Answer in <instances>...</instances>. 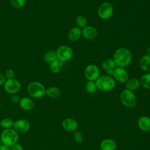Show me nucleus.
Wrapping results in <instances>:
<instances>
[{
	"instance_id": "423d86ee",
	"label": "nucleus",
	"mask_w": 150,
	"mask_h": 150,
	"mask_svg": "<svg viewBox=\"0 0 150 150\" xmlns=\"http://www.w3.org/2000/svg\"><path fill=\"white\" fill-rule=\"evenodd\" d=\"M56 52L57 59L62 62L70 60L73 56V49L66 45L60 46Z\"/></svg>"
},
{
	"instance_id": "5701e85b",
	"label": "nucleus",
	"mask_w": 150,
	"mask_h": 150,
	"mask_svg": "<svg viewBox=\"0 0 150 150\" xmlns=\"http://www.w3.org/2000/svg\"><path fill=\"white\" fill-rule=\"evenodd\" d=\"M57 59L56 52L54 50H49L46 52L44 56H43V59L45 62L48 63H51L53 61L56 60Z\"/></svg>"
},
{
	"instance_id": "cd10ccee",
	"label": "nucleus",
	"mask_w": 150,
	"mask_h": 150,
	"mask_svg": "<svg viewBox=\"0 0 150 150\" xmlns=\"http://www.w3.org/2000/svg\"><path fill=\"white\" fill-rule=\"evenodd\" d=\"M26 2V0H11V5L13 7L19 9L23 7Z\"/></svg>"
},
{
	"instance_id": "bb28decb",
	"label": "nucleus",
	"mask_w": 150,
	"mask_h": 150,
	"mask_svg": "<svg viewBox=\"0 0 150 150\" xmlns=\"http://www.w3.org/2000/svg\"><path fill=\"white\" fill-rule=\"evenodd\" d=\"M76 23L77 24V25L80 27V28H84V27H86L87 26V19L86 18L81 15H79L76 18Z\"/></svg>"
},
{
	"instance_id": "9b49d317",
	"label": "nucleus",
	"mask_w": 150,
	"mask_h": 150,
	"mask_svg": "<svg viewBox=\"0 0 150 150\" xmlns=\"http://www.w3.org/2000/svg\"><path fill=\"white\" fill-rule=\"evenodd\" d=\"M13 127L18 134H22L29 130L30 128V123L27 120L19 119L14 121Z\"/></svg>"
},
{
	"instance_id": "b1692460",
	"label": "nucleus",
	"mask_w": 150,
	"mask_h": 150,
	"mask_svg": "<svg viewBox=\"0 0 150 150\" xmlns=\"http://www.w3.org/2000/svg\"><path fill=\"white\" fill-rule=\"evenodd\" d=\"M101 66H102V68L103 70L107 71L108 70L114 69L115 66V63L113 59H107L103 62Z\"/></svg>"
},
{
	"instance_id": "393cba45",
	"label": "nucleus",
	"mask_w": 150,
	"mask_h": 150,
	"mask_svg": "<svg viewBox=\"0 0 150 150\" xmlns=\"http://www.w3.org/2000/svg\"><path fill=\"white\" fill-rule=\"evenodd\" d=\"M14 121L9 118H3L0 122V125L2 128L5 129H9L13 127Z\"/></svg>"
},
{
	"instance_id": "412c9836",
	"label": "nucleus",
	"mask_w": 150,
	"mask_h": 150,
	"mask_svg": "<svg viewBox=\"0 0 150 150\" xmlns=\"http://www.w3.org/2000/svg\"><path fill=\"white\" fill-rule=\"evenodd\" d=\"M140 85L139 81L136 78H131L128 79L126 82L127 89L129 90H135L137 89Z\"/></svg>"
},
{
	"instance_id": "1a4fd4ad",
	"label": "nucleus",
	"mask_w": 150,
	"mask_h": 150,
	"mask_svg": "<svg viewBox=\"0 0 150 150\" xmlns=\"http://www.w3.org/2000/svg\"><path fill=\"white\" fill-rule=\"evenodd\" d=\"M85 77L88 81H96L100 77V70L94 64L88 65L84 70Z\"/></svg>"
},
{
	"instance_id": "0eeeda50",
	"label": "nucleus",
	"mask_w": 150,
	"mask_h": 150,
	"mask_svg": "<svg viewBox=\"0 0 150 150\" xmlns=\"http://www.w3.org/2000/svg\"><path fill=\"white\" fill-rule=\"evenodd\" d=\"M114 8L112 5L108 2H105L103 3L98 9V15L103 19H108L112 15Z\"/></svg>"
},
{
	"instance_id": "f3484780",
	"label": "nucleus",
	"mask_w": 150,
	"mask_h": 150,
	"mask_svg": "<svg viewBox=\"0 0 150 150\" xmlns=\"http://www.w3.org/2000/svg\"><path fill=\"white\" fill-rule=\"evenodd\" d=\"M81 36V29L79 27L72 28L68 33V38L70 41L74 42L79 39Z\"/></svg>"
},
{
	"instance_id": "6e6552de",
	"label": "nucleus",
	"mask_w": 150,
	"mask_h": 150,
	"mask_svg": "<svg viewBox=\"0 0 150 150\" xmlns=\"http://www.w3.org/2000/svg\"><path fill=\"white\" fill-rule=\"evenodd\" d=\"M21 86L20 82L14 78L12 79H7L4 84L5 91L12 94H14L18 92L21 88Z\"/></svg>"
},
{
	"instance_id": "e433bc0d",
	"label": "nucleus",
	"mask_w": 150,
	"mask_h": 150,
	"mask_svg": "<svg viewBox=\"0 0 150 150\" xmlns=\"http://www.w3.org/2000/svg\"><path fill=\"white\" fill-rule=\"evenodd\" d=\"M2 144V141H1V137H0V145Z\"/></svg>"
},
{
	"instance_id": "2eb2a0df",
	"label": "nucleus",
	"mask_w": 150,
	"mask_h": 150,
	"mask_svg": "<svg viewBox=\"0 0 150 150\" xmlns=\"http://www.w3.org/2000/svg\"><path fill=\"white\" fill-rule=\"evenodd\" d=\"M19 104L22 109L25 111H30L34 107L33 101L31 98L27 97L21 98Z\"/></svg>"
},
{
	"instance_id": "7c9ffc66",
	"label": "nucleus",
	"mask_w": 150,
	"mask_h": 150,
	"mask_svg": "<svg viewBox=\"0 0 150 150\" xmlns=\"http://www.w3.org/2000/svg\"><path fill=\"white\" fill-rule=\"evenodd\" d=\"M21 99V98L18 95H16L15 94H13L11 97V100L12 102L13 103H15V104L19 103Z\"/></svg>"
},
{
	"instance_id": "4c0bfd02",
	"label": "nucleus",
	"mask_w": 150,
	"mask_h": 150,
	"mask_svg": "<svg viewBox=\"0 0 150 150\" xmlns=\"http://www.w3.org/2000/svg\"><path fill=\"white\" fill-rule=\"evenodd\" d=\"M0 108H1V103H0Z\"/></svg>"
},
{
	"instance_id": "f257e3e1",
	"label": "nucleus",
	"mask_w": 150,
	"mask_h": 150,
	"mask_svg": "<svg viewBox=\"0 0 150 150\" xmlns=\"http://www.w3.org/2000/svg\"><path fill=\"white\" fill-rule=\"evenodd\" d=\"M132 59L131 52L127 48L120 47L114 53L113 60L118 67H126L129 65Z\"/></svg>"
},
{
	"instance_id": "39448f33",
	"label": "nucleus",
	"mask_w": 150,
	"mask_h": 150,
	"mask_svg": "<svg viewBox=\"0 0 150 150\" xmlns=\"http://www.w3.org/2000/svg\"><path fill=\"white\" fill-rule=\"evenodd\" d=\"M120 100L121 103L127 107H133L136 105L137 99L132 91L125 89L120 94Z\"/></svg>"
},
{
	"instance_id": "f8f14e48",
	"label": "nucleus",
	"mask_w": 150,
	"mask_h": 150,
	"mask_svg": "<svg viewBox=\"0 0 150 150\" xmlns=\"http://www.w3.org/2000/svg\"><path fill=\"white\" fill-rule=\"evenodd\" d=\"M62 127L67 131L73 132L76 131L78 127V124L76 120L72 118H65L62 121Z\"/></svg>"
},
{
	"instance_id": "473e14b6",
	"label": "nucleus",
	"mask_w": 150,
	"mask_h": 150,
	"mask_svg": "<svg viewBox=\"0 0 150 150\" xmlns=\"http://www.w3.org/2000/svg\"><path fill=\"white\" fill-rule=\"evenodd\" d=\"M6 80V79L5 75L2 73H0V86L4 84Z\"/></svg>"
},
{
	"instance_id": "7ed1b4c3",
	"label": "nucleus",
	"mask_w": 150,
	"mask_h": 150,
	"mask_svg": "<svg viewBox=\"0 0 150 150\" xmlns=\"http://www.w3.org/2000/svg\"><path fill=\"white\" fill-rule=\"evenodd\" d=\"M0 137L2 143L9 147L16 144L18 140V134L12 128L4 129Z\"/></svg>"
},
{
	"instance_id": "dca6fc26",
	"label": "nucleus",
	"mask_w": 150,
	"mask_h": 150,
	"mask_svg": "<svg viewBox=\"0 0 150 150\" xmlns=\"http://www.w3.org/2000/svg\"><path fill=\"white\" fill-rule=\"evenodd\" d=\"M116 146L117 144L115 141L110 138L103 140L100 144L101 150H115Z\"/></svg>"
},
{
	"instance_id": "a878e982",
	"label": "nucleus",
	"mask_w": 150,
	"mask_h": 150,
	"mask_svg": "<svg viewBox=\"0 0 150 150\" xmlns=\"http://www.w3.org/2000/svg\"><path fill=\"white\" fill-rule=\"evenodd\" d=\"M86 90L89 93H93L96 91L97 86L96 82L93 81H88L86 84Z\"/></svg>"
},
{
	"instance_id": "c85d7f7f",
	"label": "nucleus",
	"mask_w": 150,
	"mask_h": 150,
	"mask_svg": "<svg viewBox=\"0 0 150 150\" xmlns=\"http://www.w3.org/2000/svg\"><path fill=\"white\" fill-rule=\"evenodd\" d=\"M74 139L77 143H81L83 141V136L81 132L76 131L74 134Z\"/></svg>"
},
{
	"instance_id": "f03ea898",
	"label": "nucleus",
	"mask_w": 150,
	"mask_h": 150,
	"mask_svg": "<svg viewBox=\"0 0 150 150\" xmlns=\"http://www.w3.org/2000/svg\"><path fill=\"white\" fill-rule=\"evenodd\" d=\"M97 88L103 91H108L114 89L115 82L113 78L108 75H102L96 80Z\"/></svg>"
},
{
	"instance_id": "20e7f679",
	"label": "nucleus",
	"mask_w": 150,
	"mask_h": 150,
	"mask_svg": "<svg viewBox=\"0 0 150 150\" xmlns=\"http://www.w3.org/2000/svg\"><path fill=\"white\" fill-rule=\"evenodd\" d=\"M27 91L32 97L39 98L45 94L46 88L41 83L32 81L28 85Z\"/></svg>"
},
{
	"instance_id": "c756f323",
	"label": "nucleus",
	"mask_w": 150,
	"mask_h": 150,
	"mask_svg": "<svg viewBox=\"0 0 150 150\" xmlns=\"http://www.w3.org/2000/svg\"><path fill=\"white\" fill-rule=\"evenodd\" d=\"M15 76V73H14V71L12 69H9L8 70H6L5 71V76L6 77V79H13Z\"/></svg>"
},
{
	"instance_id": "f704fd0d",
	"label": "nucleus",
	"mask_w": 150,
	"mask_h": 150,
	"mask_svg": "<svg viewBox=\"0 0 150 150\" xmlns=\"http://www.w3.org/2000/svg\"><path fill=\"white\" fill-rule=\"evenodd\" d=\"M113 70L114 69H111V70H107V74L108 75H112L113 74Z\"/></svg>"
},
{
	"instance_id": "9d476101",
	"label": "nucleus",
	"mask_w": 150,
	"mask_h": 150,
	"mask_svg": "<svg viewBox=\"0 0 150 150\" xmlns=\"http://www.w3.org/2000/svg\"><path fill=\"white\" fill-rule=\"evenodd\" d=\"M114 79L120 83H125L128 80V74L127 70L121 67H115L113 70V74Z\"/></svg>"
},
{
	"instance_id": "aec40b11",
	"label": "nucleus",
	"mask_w": 150,
	"mask_h": 150,
	"mask_svg": "<svg viewBox=\"0 0 150 150\" xmlns=\"http://www.w3.org/2000/svg\"><path fill=\"white\" fill-rule=\"evenodd\" d=\"M63 63L58 59L50 63V70L53 73H58L61 71Z\"/></svg>"
},
{
	"instance_id": "a211bd4d",
	"label": "nucleus",
	"mask_w": 150,
	"mask_h": 150,
	"mask_svg": "<svg viewBox=\"0 0 150 150\" xmlns=\"http://www.w3.org/2000/svg\"><path fill=\"white\" fill-rule=\"evenodd\" d=\"M139 66L142 70L145 71H150V54H146L141 58Z\"/></svg>"
},
{
	"instance_id": "4468645a",
	"label": "nucleus",
	"mask_w": 150,
	"mask_h": 150,
	"mask_svg": "<svg viewBox=\"0 0 150 150\" xmlns=\"http://www.w3.org/2000/svg\"><path fill=\"white\" fill-rule=\"evenodd\" d=\"M139 129L144 131H150V117L148 116L140 117L137 122Z\"/></svg>"
},
{
	"instance_id": "72a5a7b5",
	"label": "nucleus",
	"mask_w": 150,
	"mask_h": 150,
	"mask_svg": "<svg viewBox=\"0 0 150 150\" xmlns=\"http://www.w3.org/2000/svg\"><path fill=\"white\" fill-rule=\"evenodd\" d=\"M0 150H10V148L9 146L2 143L0 145Z\"/></svg>"
},
{
	"instance_id": "ddd939ff",
	"label": "nucleus",
	"mask_w": 150,
	"mask_h": 150,
	"mask_svg": "<svg viewBox=\"0 0 150 150\" xmlns=\"http://www.w3.org/2000/svg\"><path fill=\"white\" fill-rule=\"evenodd\" d=\"M81 35L87 40L94 39L97 35V30L93 26H86L81 30Z\"/></svg>"
},
{
	"instance_id": "6ab92c4d",
	"label": "nucleus",
	"mask_w": 150,
	"mask_h": 150,
	"mask_svg": "<svg viewBox=\"0 0 150 150\" xmlns=\"http://www.w3.org/2000/svg\"><path fill=\"white\" fill-rule=\"evenodd\" d=\"M45 94L52 98H57L61 94L60 90L56 87H50L46 89Z\"/></svg>"
},
{
	"instance_id": "2f4dec72",
	"label": "nucleus",
	"mask_w": 150,
	"mask_h": 150,
	"mask_svg": "<svg viewBox=\"0 0 150 150\" xmlns=\"http://www.w3.org/2000/svg\"><path fill=\"white\" fill-rule=\"evenodd\" d=\"M11 147V150H23L22 145L17 142L16 144H13Z\"/></svg>"
},
{
	"instance_id": "c9c22d12",
	"label": "nucleus",
	"mask_w": 150,
	"mask_h": 150,
	"mask_svg": "<svg viewBox=\"0 0 150 150\" xmlns=\"http://www.w3.org/2000/svg\"><path fill=\"white\" fill-rule=\"evenodd\" d=\"M146 53L147 54H150V47H148L146 49Z\"/></svg>"
},
{
	"instance_id": "4be33fe9",
	"label": "nucleus",
	"mask_w": 150,
	"mask_h": 150,
	"mask_svg": "<svg viewBox=\"0 0 150 150\" xmlns=\"http://www.w3.org/2000/svg\"><path fill=\"white\" fill-rule=\"evenodd\" d=\"M139 81L142 87L146 89H150V73L142 76Z\"/></svg>"
}]
</instances>
